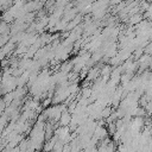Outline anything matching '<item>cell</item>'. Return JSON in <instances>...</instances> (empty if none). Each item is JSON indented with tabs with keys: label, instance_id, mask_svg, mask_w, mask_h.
<instances>
[{
	"label": "cell",
	"instance_id": "6da1fadb",
	"mask_svg": "<svg viewBox=\"0 0 152 152\" xmlns=\"http://www.w3.org/2000/svg\"><path fill=\"white\" fill-rule=\"evenodd\" d=\"M4 58H5V55H4V53L1 52V50H0V62L4 61Z\"/></svg>",
	"mask_w": 152,
	"mask_h": 152
},
{
	"label": "cell",
	"instance_id": "7a4b0ae2",
	"mask_svg": "<svg viewBox=\"0 0 152 152\" xmlns=\"http://www.w3.org/2000/svg\"><path fill=\"white\" fill-rule=\"evenodd\" d=\"M0 89H2V75L0 74Z\"/></svg>",
	"mask_w": 152,
	"mask_h": 152
}]
</instances>
